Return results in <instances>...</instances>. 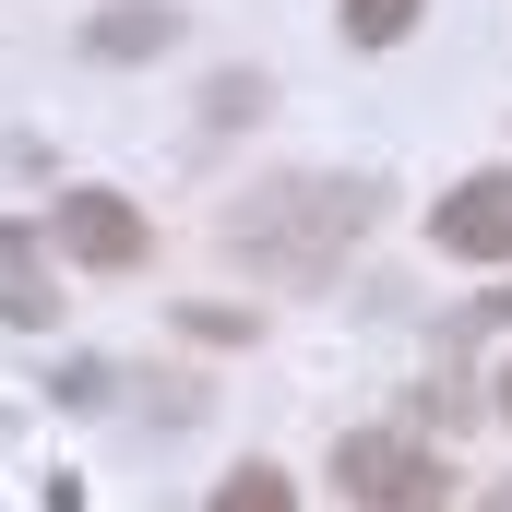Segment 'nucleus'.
<instances>
[{"label":"nucleus","mask_w":512,"mask_h":512,"mask_svg":"<svg viewBox=\"0 0 512 512\" xmlns=\"http://www.w3.org/2000/svg\"><path fill=\"white\" fill-rule=\"evenodd\" d=\"M429 239H441L453 262H512V167L453 179V191H441V215H429Z\"/></svg>","instance_id":"4"},{"label":"nucleus","mask_w":512,"mask_h":512,"mask_svg":"<svg viewBox=\"0 0 512 512\" xmlns=\"http://www.w3.org/2000/svg\"><path fill=\"white\" fill-rule=\"evenodd\" d=\"M489 322H512V286H489Z\"/></svg>","instance_id":"10"},{"label":"nucleus","mask_w":512,"mask_h":512,"mask_svg":"<svg viewBox=\"0 0 512 512\" xmlns=\"http://www.w3.org/2000/svg\"><path fill=\"white\" fill-rule=\"evenodd\" d=\"M334 489L358 512H453V465L405 429H346L334 441Z\"/></svg>","instance_id":"2"},{"label":"nucleus","mask_w":512,"mask_h":512,"mask_svg":"<svg viewBox=\"0 0 512 512\" xmlns=\"http://www.w3.org/2000/svg\"><path fill=\"white\" fill-rule=\"evenodd\" d=\"M370 227H382L370 179H262L251 203H227V251L274 262V274H334Z\"/></svg>","instance_id":"1"},{"label":"nucleus","mask_w":512,"mask_h":512,"mask_svg":"<svg viewBox=\"0 0 512 512\" xmlns=\"http://www.w3.org/2000/svg\"><path fill=\"white\" fill-rule=\"evenodd\" d=\"M501 417H512V370H501Z\"/></svg>","instance_id":"11"},{"label":"nucleus","mask_w":512,"mask_h":512,"mask_svg":"<svg viewBox=\"0 0 512 512\" xmlns=\"http://www.w3.org/2000/svg\"><path fill=\"white\" fill-rule=\"evenodd\" d=\"M203 512H298V489H286L274 465H239V477H227V489H215Z\"/></svg>","instance_id":"7"},{"label":"nucleus","mask_w":512,"mask_h":512,"mask_svg":"<svg viewBox=\"0 0 512 512\" xmlns=\"http://www.w3.org/2000/svg\"><path fill=\"white\" fill-rule=\"evenodd\" d=\"M334 24H346V48H393V36L417 24V0H346Z\"/></svg>","instance_id":"8"},{"label":"nucleus","mask_w":512,"mask_h":512,"mask_svg":"<svg viewBox=\"0 0 512 512\" xmlns=\"http://www.w3.org/2000/svg\"><path fill=\"white\" fill-rule=\"evenodd\" d=\"M48 239L84 262V274H131V262L155 251V227L131 215L120 191H60V203H48Z\"/></svg>","instance_id":"3"},{"label":"nucleus","mask_w":512,"mask_h":512,"mask_svg":"<svg viewBox=\"0 0 512 512\" xmlns=\"http://www.w3.org/2000/svg\"><path fill=\"white\" fill-rule=\"evenodd\" d=\"M251 108H262V84H251V72H227V84L203 96V120H215V131H239V120H251Z\"/></svg>","instance_id":"9"},{"label":"nucleus","mask_w":512,"mask_h":512,"mask_svg":"<svg viewBox=\"0 0 512 512\" xmlns=\"http://www.w3.org/2000/svg\"><path fill=\"white\" fill-rule=\"evenodd\" d=\"M167 36H179V12H167V0H108V12L84 24V60H155Z\"/></svg>","instance_id":"5"},{"label":"nucleus","mask_w":512,"mask_h":512,"mask_svg":"<svg viewBox=\"0 0 512 512\" xmlns=\"http://www.w3.org/2000/svg\"><path fill=\"white\" fill-rule=\"evenodd\" d=\"M0 322H24V334H36V322H60V286L24 262V227H0Z\"/></svg>","instance_id":"6"}]
</instances>
